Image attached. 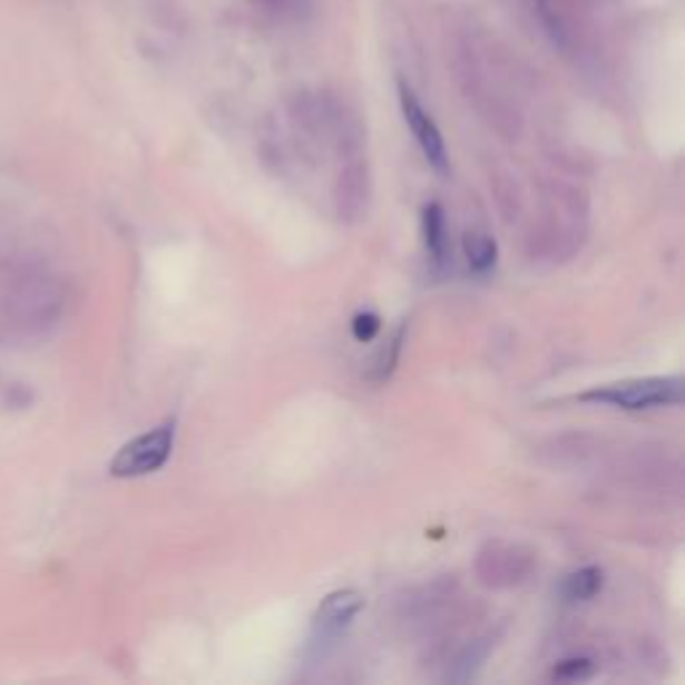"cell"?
Wrapping results in <instances>:
<instances>
[{
  "label": "cell",
  "instance_id": "10",
  "mask_svg": "<svg viewBox=\"0 0 685 685\" xmlns=\"http://www.w3.org/2000/svg\"><path fill=\"white\" fill-rule=\"evenodd\" d=\"M463 252H467V263H469V268L474 271V274L485 276L496 268L498 244H496L493 236L480 234V231H474V234H467V238H463Z\"/></svg>",
  "mask_w": 685,
  "mask_h": 685
},
{
  "label": "cell",
  "instance_id": "9",
  "mask_svg": "<svg viewBox=\"0 0 685 685\" xmlns=\"http://www.w3.org/2000/svg\"><path fill=\"white\" fill-rule=\"evenodd\" d=\"M600 589L603 570L595 568V565H587V568H578L562 578L560 597L565 603H587L591 597L600 595Z\"/></svg>",
  "mask_w": 685,
  "mask_h": 685
},
{
  "label": "cell",
  "instance_id": "16",
  "mask_svg": "<svg viewBox=\"0 0 685 685\" xmlns=\"http://www.w3.org/2000/svg\"><path fill=\"white\" fill-rule=\"evenodd\" d=\"M351 332H354L359 343L375 341V335L381 332V316L372 314V311H362V314H356L354 322H351Z\"/></svg>",
  "mask_w": 685,
  "mask_h": 685
},
{
  "label": "cell",
  "instance_id": "12",
  "mask_svg": "<svg viewBox=\"0 0 685 685\" xmlns=\"http://www.w3.org/2000/svg\"><path fill=\"white\" fill-rule=\"evenodd\" d=\"M402 341H404V324H399L394 335H391V341L378 351L375 359H372V375H370L372 381H385V378L394 372L399 362V351H402Z\"/></svg>",
  "mask_w": 685,
  "mask_h": 685
},
{
  "label": "cell",
  "instance_id": "7",
  "mask_svg": "<svg viewBox=\"0 0 685 685\" xmlns=\"http://www.w3.org/2000/svg\"><path fill=\"white\" fill-rule=\"evenodd\" d=\"M421 228H423V244L429 261L437 268H448L450 265V236L448 223H444V212L439 204H425L421 212Z\"/></svg>",
  "mask_w": 685,
  "mask_h": 685
},
{
  "label": "cell",
  "instance_id": "11",
  "mask_svg": "<svg viewBox=\"0 0 685 685\" xmlns=\"http://www.w3.org/2000/svg\"><path fill=\"white\" fill-rule=\"evenodd\" d=\"M488 654H490V640L471 643L469 648L463 650V654L458 656L456 662H452L448 677H450V681H456V683L471 681V677L477 675V669L482 667V662H485V658H488Z\"/></svg>",
  "mask_w": 685,
  "mask_h": 685
},
{
  "label": "cell",
  "instance_id": "8",
  "mask_svg": "<svg viewBox=\"0 0 685 685\" xmlns=\"http://www.w3.org/2000/svg\"><path fill=\"white\" fill-rule=\"evenodd\" d=\"M368 196H370V183H368V172L362 169V164L349 166L343 172L341 183H337L335 198H337V212L341 217H362L364 209H368Z\"/></svg>",
  "mask_w": 685,
  "mask_h": 685
},
{
  "label": "cell",
  "instance_id": "1",
  "mask_svg": "<svg viewBox=\"0 0 685 685\" xmlns=\"http://www.w3.org/2000/svg\"><path fill=\"white\" fill-rule=\"evenodd\" d=\"M68 309V287L49 271L19 268L3 276V311L11 337L49 332Z\"/></svg>",
  "mask_w": 685,
  "mask_h": 685
},
{
  "label": "cell",
  "instance_id": "5",
  "mask_svg": "<svg viewBox=\"0 0 685 685\" xmlns=\"http://www.w3.org/2000/svg\"><path fill=\"white\" fill-rule=\"evenodd\" d=\"M364 595L359 589H337L322 600L311 618V650H327L362 614Z\"/></svg>",
  "mask_w": 685,
  "mask_h": 685
},
{
  "label": "cell",
  "instance_id": "14",
  "mask_svg": "<svg viewBox=\"0 0 685 685\" xmlns=\"http://www.w3.org/2000/svg\"><path fill=\"white\" fill-rule=\"evenodd\" d=\"M530 9H534V14H538V22H541V28L547 30V36L555 43H565V28L560 22V17H557L555 6L549 3V0H528Z\"/></svg>",
  "mask_w": 685,
  "mask_h": 685
},
{
  "label": "cell",
  "instance_id": "15",
  "mask_svg": "<svg viewBox=\"0 0 685 685\" xmlns=\"http://www.w3.org/2000/svg\"><path fill=\"white\" fill-rule=\"evenodd\" d=\"M591 672H595V664L589 662V658H568V662H560L555 667V677L557 681H587L591 677Z\"/></svg>",
  "mask_w": 685,
  "mask_h": 685
},
{
  "label": "cell",
  "instance_id": "17",
  "mask_svg": "<svg viewBox=\"0 0 685 685\" xmlns=\"http://www.w3.org/2000/svg\"><path fill=\"white\" fill-rule=\"evenodd\" d=\"M11 337L9 324H6V311H3V276H0V343H6Z\"/></svg>",
  "mask_w": 685,
  "mask_h": 685
},
{
  "label": "cell",
  "instance_id": "3",
  "mask_svg": "<svg viewBox=\"0 0 685 685\" xmlns=\"http://www.w3.org/2000/svg\"><path fill=\"white\" fill-rule=\"evenodd\" d=\"M172 448H175V421H166L126 442L110 461V474L121 480L153 474L169 461Z\"/></svg>",
  "mask_w": 685,
  "mask_h": 685
},
{
  "label": "cell",
  "instance_id": "13",
  "mask_svg": "<svg viewBox=\"0 0 685 685\" xmlns=\"http://www.w3.org/2000/svg\"><path fill=\"white\" fill-rule=\"evenodd\" d=\"M32 391L14 378L0 375V410H28L32 404Z\"/></svg>",
  "mask_w": 685,
  "mask_h": 685
},
{
  "label": "cell",
  "instance_id": "4",
  "mask_svg": "<svg viewBox=\"0 0 685 685\" xmlns=\"http://www.w3.org/2000/svg\"><path fill=\"white\" fill-rule=\"evenodd\" d=\"M534 574V555L507 541H488L477 555V576L485 587H520Z\"/></svg>",
  "mask_w": 685,
  "mask_h": 685
},
{
  "label": "cell",
  "instance_id": "6",
  "mask_svg": "<svg viewBox=\"0 0 685 685\" xmlns=\"http://www.w3.org/2000/svg\"><path fill=\"white\" fill-rule=\"evenodd\" d=\"M399 105H402L404 124H408L412 137H415L418 148L423 150L425 162L434 166L439 175H448L450 158H448V148H444L442 131H439L434 118L425 112L421 99L415 97V91H412L404 81H399Z\"/></svg>",
  "mask_w": 685,
  "mask_h": 685
},
{
  "label": "cell",
  "instance_id": "2",
  "mask_svg": "<svg viewBox=\"0 0 685 685\" xmlns=\"http://www.w3.org/2000/svg\"><path fill=\"white\" fill-rule=\"evenodd\" d=\"M578 402L608 404V408L632 412L669 408V404L683 402V378H629V381L597 385V389L584 391V394H578Z\"/></svg>",
  "mask_w": 685,
  "mask_h": 685
}]
</instances>
